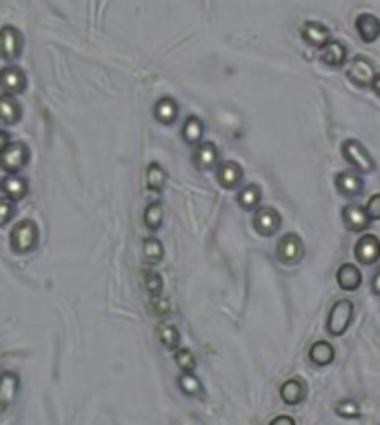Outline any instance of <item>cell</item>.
Returning <instances> with one entry per match:
<instances>
[{
  "label": "cell",
  "instance_id": "obj_40",
  "mask_svg": "<svg viewBox=\"0 0 380 425\" xmlns=\"http://www.w3.org/2000/svg\"><path fill=\"white\" fill-rule=\"evenodd\" d=\"M9 143H12V141H9V134L5 130H0V152H3Z\"/></svg>",
  "mask_w": 380,
  "mask_h": 425
},
{
  "label": "cell",
  "instance_id": "obj_23",
  "mask_svg": "<svg viewBox=\"0 0 380 425\" xmlns=\"http://www.w3.org/2000/svg\"><path fill=\"white\" fill-rule=\"evenodd\" d=\"M334 356H336V349H334L332 343H327V341H316L309 347V361H311L314 365H318V367L329 365L332 361H334Z\"/></svg>",
  "mask_w": 380,
  "mask_h": 425
},
{
  "label": "cell",
  "instance_id": "obj_12",
  "mask_svg": "<svg viewBox=\"0 0 380 425\" xmlns=\"http://www.w3.org/2000/svg\"><path fill=\"white\" fill-rule=\"evenodd\" d=\"M194 163L198 169H203V172H209V169L218 167L220 163V154H218V147L214 143H198L196 145V152H194Z\"/></svg>",
  "mask_w": 380,
  "mask_h": 425
},
{
  "label": "cell",
  "instance_id": "obj_35",
  "mask_svg": "<svg viewBox=\"0 0 380 425\" xmlns=\"http://www.w3.org/2000/svg\"><path fill=\"white\" fill-rule=\"evenodd\" d=\"M14 214H16L14 200L7 196H0V227H5L7 223L14 218Z\"/></svg>",
  "mask_w": 380,
  "mask_h": 425
},
{
  "label": "cell",
  "instance_id": "obj_22",
  "mask_svg": "<svg viewBox=\"0 0 380 425\" xmlns=\"http://www.w3.org/2000/svg\"><path fill=\"white\" fill-rule=\"evenodd\" d=\"M154 116H156V121L163 123V125L176 123V119H178V103L172 96H163L161 101L154 105Z\"/></svg>",
  "mask_w": 380,
  "mask_h": 425
},
{
  "label": "cell",
  "instance_id": "obj_31",
  "mask_svg": "<svg viewBox=\"0 0 380 425\" xmlns=\"http://www.w3.org/2000/svg\"><path fill=\"white\" fill-rule=\"evenodd\" d=\"M143 257L145 261L150 263V265H156V263H161L163 257H165V250H163V243L154 238V236H147L143 241Z\"/></svg>",
  "mask_w": 380,
  "mask_h": 425
},
{
  "label": "cell",
  "instance_id": "obj_26",
  "mask_svg": "<svg viewBox=\"0 0 380 425\" xmlns=\"http://www.w3.org/2000/svg\"><path fill=\"white\" fill-rule=\"evenodd\" d=\"M260 200H262V192H260V187L256 183H251V185H245L238 192V205L242 209H247V211H253V209H258L260 205Z\"/></svg>",
  "mask_w": 380,
  "mask_h": 425
},
{
  "label": "cell",
  "instance_id": "obj_13",
  "mask_svg": "<svg viewBox=\"0 0 380 425\" xmlns=\"http://www.w3.org/2000/svg\"><path fill=\"white\" fill-rule=\"evenodd\" d=\"M242 167L234 161H223L218 163V169H216V178L218 183L223 185L225 189H234L242 183Z\"/></svg>",
  "mask_w": 380,
  "mask_h": 425
},
{
  "label": "cell",
  "instance_id": "obj_38",
  "mask_svg": "<svg viewBox=\"0 0 380 425\" xmlns=\"http://www.w3.org/2000/svg\"><path fill=\"white\" fill-rule=\"evenodd\" d=\"M269 425H296V421L289 417V414H280V417L271 419V421H269Z\"/></svg>",
  "mask_w": 380,
  "mask_h": 425
},
{
  "label": "cell",
  "instance_id": "obj_16",
  "mask_svg": "<svg viewBox=\"0 0 380 425\" xmlns=\"http://www.w3.org/2000/svg\"><path fill=\"white\" fill-rule=\"evenodd\" d=\"M280 399L287 403V406H300V403L307 399V388L300 379H287L280 385Z\"/></svg>",
  "mask_w": 380,
  "mask_h": 425
},
{
  "label": "cell",
  "instance_id": "obj_5",
  "mask_svg": "<svg viewBox=\"0 0 380 425\" xmlns=\"http://www.w3.org/2000/svg\"><path fill=\"white\" fill-rule=\"evenodd\" d=\"M23 56V36L14 25L0 27V58L9 62L18 60Z\"/></svg>",
  "mask_w": 380,
  "mask_h": 425
},
{
  "label": "cell",
  "instance_id": "obj_28",
  "mask_svg": "<svg viewBox=\"0 0 380 425\" xmlns=\"http://www.w3.org/2000/svg\"><path fill=\"white\" fill-rule=\"evenodd\" d=\"M16 390H18V376L12 372H5L0 376V406L7 408L9 403L16 399Z\"/></svg>",
  "mask_w": 380,
  "mask_h": 425
},
{
  "label": "cell",
  "instance_id": "obj_7",
  "mask_svg": "<svg viewBox=\"0 0 380 425\" xmlns=\"http://www.w3.org/2000/svg\"><path fill=\"white\" fill-rule=\"evenodd\" d=\"M354 257L361 265L378 263V259H380V241L374 236V234H363V236L356 241Z\"/></svg>",
  "mask_w": 380,
  "mask_h": 425
},
{
  "label": "cell",
  "instance_id": "obj_15",
  "mask_svg": "<svg viewBox=\"0 0 380 425\" xmlns=\"http://www.w3.org/2000/svg\"><path fill=\"white\" fill-rule=\"evenodd\" d=\"M0 189H3V194L7 198H12L16 203V200H23L27 196L29 183H27V178L18 176V174H7L3 180H0Z\"/></svg>",
  "mask_w": 380,
  "mask_h": 425
},
{
  "label": "cell",
  "instance_id": "obj_6",
  "mask_svg": "<svg viewBox=\"0 0 380 425\" xmlns=\"http://www.w3.org/2000/svg\"><path fill=\"white\" fill-rule=\"evenodd\" d=\"M276 252H278V259L284 265H296V263H300V259L305 257V245H302L298 234L289 232L278 241Z\"/></svg>",
  "mask_w": 380,
  "mask_h": 425
},
{
  "label": "cell",
  "instance_id": "obj_32",
  "mask_svg": "<svg viewBox=\"0 0 380 425\" xmlns=\"http://www.w3.org/2000/svg\"><path fill=\"white\" fill-rule=\"evenodd\" d=\"M141 276H143L145 290L150 292V296H161L163 294V276L158 274L154 268H145Z\"/></svg>",
  "mask_w": 380,
  "mask_h": 425
},
{
  "label": "cell",
  "instance_id": "obj_20",
  "mask_svg": "<svg viewBox=\"0 0 380 425\" xmlns=\"http://www.w3.org/2000/svg\"><path fill=\"white\" fill-rule=\"evenodd\" d=\"M320 60L325 62V65H329V67H343L345 60H347L345 45H343V42H338V40H329L320 49Z\"/></svg>",
  "mask_w": 380,
  "mask_h": 425
},
{
  "label": "cell",
  "instance_id": "obj_39",
  "mask_svg": "<svg viewBox=\"0 0 380 425\" xmlns=\"http://www.w3.org/2000/svg\"><path fill=\"white\" fill-rule=\"evenodd\" d=\"M372 290H374V294H378V296H380V268L376 270L374 279H372Z\"/></svg>",
  "mask_w": 380,
  "mask_h": 425
},
{
  "label": "cell",
  "instance_id": "obj_29",
  "mask_svg": "<svg viewBox=\"0 0 380 425\" xmlns=\"http://www.w3.org/2000/svg\"><path fill=\"white\" fill-rule=\"evenodd\" d=\"M178 388H181L187 397H203L205 394V388L194 372H183V374L178 376Z\"/></svg>",
  "mask_w": 380,
  "mask_h": 425
},
{
  "label": "cell",
  "instance_id": "obj_19",
  "mask_svg": "<svg viewBox=\"0 0 380 425\" xmlns=\"http://www.w3.org/2000/svg\"><path fill=\"white\" fill-rule=\"evenodd\" d=\"M343 218L352 232H365L372 223V218L367 216V209H363L361 205H347L343 209Z\"/></svg>",
  "mask_w": 380,
  "mask_h": 425
},
{
  "label": "cell",
  "instance_id": "obj_36",
  "mask_svg": "<svg viewBox=\"0 0 380 425\" xmlns=\"http://www.w3.org/2000/svg\"><path fill=\"white\" fill-rule=\"evenodd\" d=\"M150 312H152L154 316H167L169 312H172V305H169V301L163 299V296H152Z\"/></svg>",
  "mask_w": 380,
  "mask_h": 425
},
{
  "label": "cell",
  "instance_id": "obj_9",
  "mask_svg": "<svg viewBox=\"0 0 380 425\" xmlns=\"http://www.w3.org/2000/svg\"><path fill=\"white\" fill-rule=\"evenodd\" d=\"M253 227L260 236H271L280 229V214L273 207H260L253 216Z\"/></svg>",
  "mask_w": 380,
  "mask_h": 425
},
{
  "label": "cell",
  "instance_id": "obj_18",
  "mask_svg": "<svg viewBox=\"0 0 380 425\" xmlns=\"http://www.w3.org/2000/svg\"><path fill=\"white\" fill-rule=\"evenodd\" d=\"M23 116L20 103L12 96V94H0V123L3 125H16Z\"/></svg>",
  "mask_w": 380,
  "mask_h": 425
},
{
  "label": "cell",
  "instance_id": "obj_21",
  "mask_svg": "<svg viewBox=\"0 0 380 425\" xmlns=\"http://www.w3.org/2000/svg\"><path fill=\"white\" fill-rule=\"evenodd\" d=\"M356 31L365 42H374L380 36V20L374 14H361L356 18Z\"/></svg>",
  "mask_w": 380,
  "mask_h": 425
},
{
  "label": "cell",
  "instance_id": "obj_27",
  "mask_svg": "<svg viewBox=\"0 0 380 425\" xmlns=\"http://www.w3.org/2000/svg\"><path fill=\"white\" fill-rule=\"evenodd\" d=\"M165 220V214H163V203L161 200H152L150 205L145 207V214H143V223L145 227L150 232H158Z\"/></svg>",
  "mask_w": 380,
  "mask_h": 425
},
{
  "label": "cell",
  "instance_id": "obj_10",
  "mask_svg": "<svg viewBox=\"0 0 380 425\" xmlns=\"http://www.w3.org/2000/svg\"><path fill=\"white\" fill-rule=\"evenodd\" d=\"M334 185L338 189V194H343L347 198H354L365 189V180H363L361 172H341V174H336V183Z\"/></svg>",
  "mask_w": 380,
  "mask_h": 425
},
{
  "label": "cell",
  "instance_id": "obj_41",
  "mask_svg": "<svg viewBox=\"0 0 380 425\" xmlns=\"http://www.w3.org/2000/svg\"><path fill=\"white\" fill-rule=\"evenodd\" d=\"M372 89L376 92V96H380V73H376V78L372 83Z\"/></svg>",
  "mask_w": 380,
  "mask_h": 425
},
{
  "label": "cell",
  "instance_id": "obj_3",
  "mask_svg": "<svg viewBox=\"0 0 380 425\" xmlns=\"http://www.w3.org/2000/svg\"><path fill=\"white\" fill-rule=\"evenodd\" d=\"M354 318V303L352 301H336L329 316H327V332L332 336H343Z\"/></svg>",
  "mask_w": 380,
  "mask_h": 425
},
{
  "label": "cell",
  "instance_id": "obj_37",
  "mask_svg": "<svg viewBox=\"0 0 380 425\" xmlns=\"http://www.w3.org/2000/svg\"><path fill=\"white\" fill-rule=\"evenodd\" d=\"M367 216L372 220H380V194H374L367 203Z\"/></svg>",
  "mask_w": 380,
  "mask_h": 425
},
{
  "label": "cell",
  "instance_id": "obj_33",
  "mask_svg": "<svg viewBox=\"0 0 380 425\" xmlns=\"http://www.w3.org/2000/svg\"><path fill=\"white\" fill-rule=\"evenodd\" d=\"M176 365L181 367L183 372H194L196 370V356L192 354V349H185V347H178L176 354H174Z\"/></svg>",
  "mask_w": 380,
  "mask_h": 425
},
{
  "label": "cell",
  "instance_id": "obj_25",
  "mask_svg": "<svg viewBox=\"0 0 380 425\" xmlns=\"http://www.w3.org/2000/svg\"><path fill=\"white\" fill-rule=\"evenodd\" d=\"M147 189L154 194H161L165 189V183H167V174L161 163H150L147 165Z\"/></svg>",
  "mask_w": 380,
  "mask_h": 425
},
{
  "label": "cell",
  "instance_id": "obj_34",
  "mask_svg": "<svg viewBox=\"0 0 380 425\" xmlns=\"http://www.w3.org/2000/svg\"><path fill=\"white\" fill-rule=\"evenodd\" d=\"M336 414L345 419H358L361 417V406L356 401H341L336 403Z\"/></svg>",
  "mask_w": 380,
  "mask_h": 425
},
{
  "label": "cell",
  "instance_id": "obj_14",
  "mask_svg": "<svg viewBox=\"0 0 380 425\" xmlns=\"http://www.w3.org/2000/svg\"><path fill=\"white\" fill-rule=\"evenodd\" d=\"M336 281L343 290L356 292L363 283V272H361V268H356L354 263H343L336 272Z\"/></svg>",
  "mask_w": 380,
  "mask_h": 425
},
{
  "label": "cell",
  "instance_id": "obj_8",
  "mask_svg": "<svg viewBox=\"0 0 380 425\" xmlns=\"http://www.w3.org/2000/svg\"><path fill=\"white\" fill-rule=\"evenodd\" d=\"M0 87L5 89V94H12V96H16V94H23L27 89V76L25 71L16 67V65H7L0 69Z\"/></svg>",
  "mask_w": 380,
  "mask_h": 425
},
{
  "label": "cell",
  "instance_id": "obj_11",
  "mask_svg": "<svg viewBox=\"0 0 380 425\" xmlns=\"http://www.w3.org/2000/svg\"><path fill=\"white\" fill-rule=\"evenodd\" d=\"M347 76H350V80L354 85H358V87H367V85L374 83L376 71H374V65L367 58H356V60H352V65L347 67Z\"/></svg>",
  "mask_w": 380,
  "mask_h": 425
},
{
  "label": "cell",
  "instance_id": "obj_1",
  "mask_svg": "<svg viewBox=\"0 0 380 425\" xmlns=\"http://www.w3.org/2000/svg\"><path fill=\"white\" fill-rule=\"evenodd\" d=\"M38 245V225L31 218L18 220L14 229L9 232V248L16 254H29Z\"/></svg>",
  "mask_w": 380,
  "mask_h": 425
},
{
  "label": "cell",
  "instance_id": "obj_17",
  "mask_svg": "<svg viewBox=\"0 0 380 425\" xmlns=\"http://www.w3.org/2000/svg\"><path fill=\"white\" fill-rule=\"evenodd\" d=\"M302 38H305V42H309L311 47H320V49L332 40L329 29L320 23H316V20H309V23L302 25Z\"/></svg>",
  "mask_w": 380,
  "mask_h": 425
},
{
  "label": "cell",
  "instance_id": "obj_4",
  "mask_svg": "<svg viewBox=\"0 0 380 425\" xmlns=\"http://www.w3.org/2000/svg\"><path fill=\"white\" fill-rule=\"evenodd\" d=\"M343 156L347 158V163H350L356 169V172H361V174L372 172V169L376 167L372 154L365 150L363 143L354 141V138H350V141L343 143Z\"/></svg>",
  "mask_w": 380,
  "mask_h": 425
},
{
  "label": "cell",
  "instance_id": "obj_24",
  "mask_svg": "<svg viewBox=\"0 0 380 425\" xmlns=\"http://www.w3.org/2000/svg\"><path fill=\"white\" fill-rule=\"evenodd\" d=\"M205 136V123L198 116H187L183 125V141L189 145H198Z\"/></svg>",
  "mask_w": 380,
  "mask_h": 425
},
{
  "label": "cell",
  "instance_id": "obj_2",
  "mask_svg": "<svg viewBox=\"0 0 380 425\" xmlns=\"http://www.w3.org/2000/svg\"><path fill=\"white\" fill-rule=\"evenodd\" d=\"M29 163V147L25 143H9L3 152H0V169L7 174H18L20 169Z\"/></svg>",
  "mask_w": 380,
  "mask_h": 425
},
{
  "label": "cell",
  "instance_id": "obj_30",
  "mask_svg": "<svg viewBox=\"0 0 380 425\" xmlns=\"http://www.w3.org/2000/svg\"><path fill=\"white\" fill-rule=\"evenodd\" d=\"M158 338H161V343L167 349H178V345H181V332H178V327L174 323L165 321L158 325Z\"/></svg>",
  "mask_w": 380,
  "mask_h": 425
}]
</instances>
